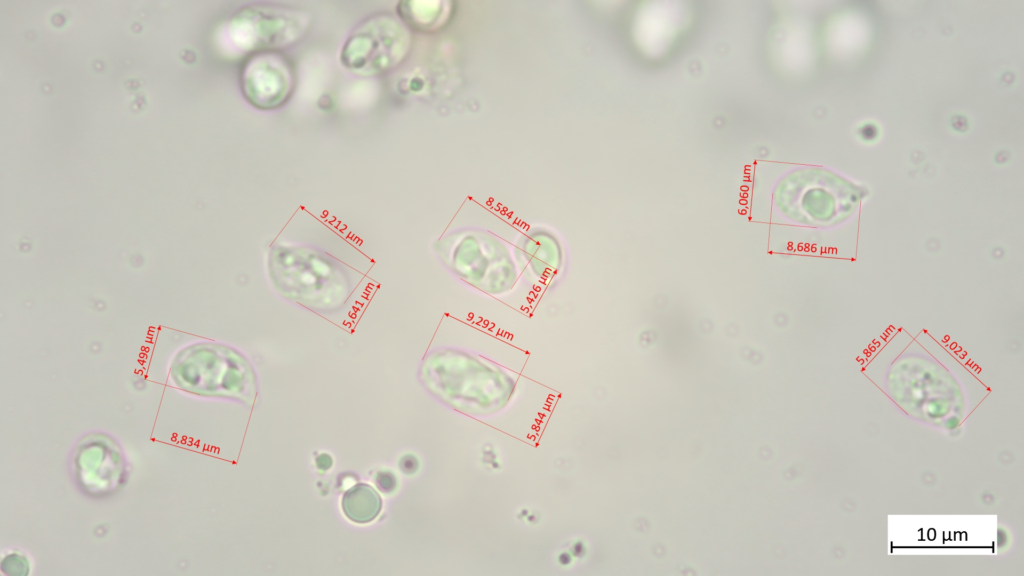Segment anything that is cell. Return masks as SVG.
<instances>
[{
    "instance_id": "1",
    "label": "cell",
    "mask_w": 1024,
    "mask_h": 576,
    "mask_svg": "<svg viewBox=\"0 0 1024 576\" xmlns=\"http://www.w3.org/2000/svg\"><path fill=\"white\" fill-rule=\"evenodd\" d=\"M267 270L277 293L314 312L337 311L351 294L350 282L342 266L314 248L272 246Z\"/></svg>"
},
{
    "instance_id": "2",
    "label": "cell",
    "mask_w": 1024,
    "mask_h": 576,
    "mask_svg": "<svg viewBox=\"0 0 1024 576\" xmlns=\"http://www.w3.org/2000/svg\"><path fill=\"white\" fill-rule=\"evenodd\" d=\"M864 189L824 168H801L778 184L776 202L794 221L833 226L848 219L864 197Z\"/></svg>"
},
{
    "instance_id": "3",
    "label": "cell",
    "mask_w": 1024,
    "mask_h": 576,
    "mask_svg": "<svg viewBox=\"0 0 1024 576\" xmlns=\"http://www.w3.org/2000/svg\"><path fill=\"white\" fill-rule=\"evenodd\" d=\"M310 16L291 7L255 4L240 9L230 20L232 43L251 54L279 51L298 42L307 32Z\"/></svg>"
},
{
    "instance_id": "4",
    "label": "cell",
    "mask_w": 1024,
    "mask_h": 576,
    "mask_svg": "<svg viewBox=\"0 0 1024 576\" xmlns=\"http://www.w3.org/2000/svg\"><path fill=\"white\" fill-rule=\"evenodd\" d=\"M407 44V33L394 17L372 16L358 25L345 41L341 63L357 75H382L402 60Z\"/></svg>"
},
{
    "instance_id": "5",
    "label": "cell",
    "mask_w": 1024,
    "mask_h": 576,
    "mask_svg": "<svg viewBox=\"0 0 1024 576\" xmlns=\"http://www.w3.org/2000/svg\"><path fill=\"white\" fill-rule=\"evenodd\" d=\"M193 381L198 391L252 402L256 379L252 366L238 351L222 345H204L194 351Z\"/></svg>"
},
{
    "instance_id": "6",
    "label": "cell",
    "mask_w": 1024,
    "mask_h": 576,
    "mask_svg": "<svg viewBox=\"0 0 1024 576\" xmlns=\"http://www.w3.org/2000/svg\"><path fill=\"white\" fill-rule=\"evenodd\" d=\"M296 84V75L289 58L279 51L249 55L240 73L244 98L253 107L270 111L287 103Z\"/></svg>"
},
{
    "instance_id": "7",
    "label": "cell",
    "mask_w": 1024,
    "mask_h": 576,
    "mask_svg": "<svg viewBox=\"0 0 1024 576\" xmlns=\"http://www.w3.org/2000/svg\"><path fill=\"white\" fill-rule=\"evenodd\" d=\"M342 508L345 515L357 523L374 520L381 510L378 493L367 484H357L343 496Z\"/></svg>"
},
{
    "instance_id": "8",
    "label": "cell",
    "mask_w": 1024,
    "mask_h": 576,
    "mask_svg": "<svg viewBox=\"0 0 1024 576\" xmlns=\"http://www.w3.org/2000/svg\"><path fill=\"white\" fill-rule=\"evenodd\" d=\"M375 482L379 489L384 492H390L396 486V478L390 472H379L376 475Z\"/></svg>"
},
{
    "instance_id": "9",
    "label": "cell",
    "mask_w": 1024,
    "mask_h": 576,
    "mask_svg": "<svg viewBox=\"0 0 1024 576\" xmlns=\"http://www.w3.org/2000/svg\"><path fill=\"white\" fill-rule=\"evenodd\" d=\"M414 462H416V459L414 457H412L411 455H408V456L402 458V460L400 462V466H401L403 471H406V473H411V472H413L417 468L416 464H412L411 465V463H414Z\"/></svg>"
},
{
    "instance_id": "10",
    "label": "cell",
    "mask_w": 1024,
    "mask_h": 576,
    "mask_svg": "<svg viewBox=\"0 0 1024 576\" xmlns=\"http://www.w3.org/2000/svg\"><path fill=\"white\" fill-rule=\"evenodd\" d=\"M317 467L321 470H326L332 465V459L327 454L320 455L316 460Z\"/></svg>"
}]
</instances>
